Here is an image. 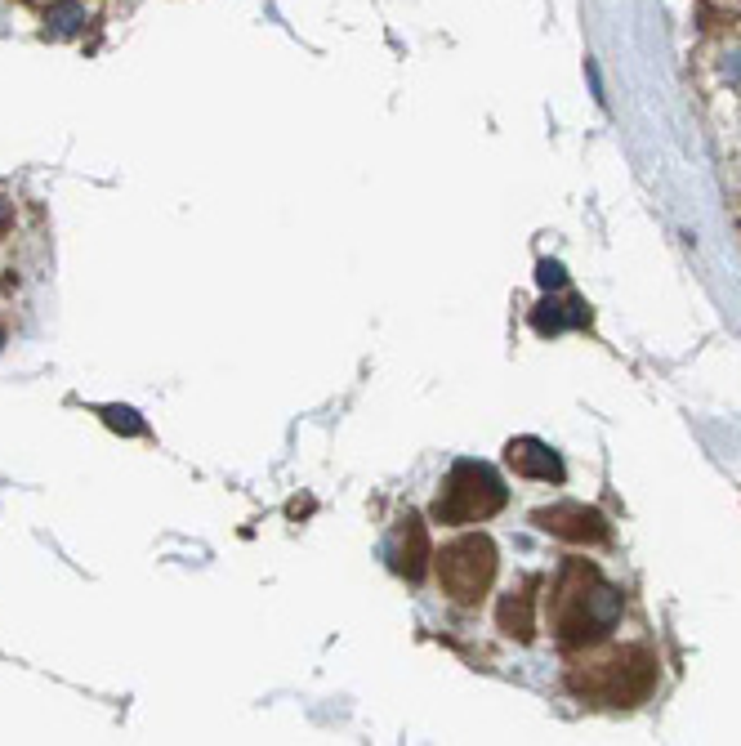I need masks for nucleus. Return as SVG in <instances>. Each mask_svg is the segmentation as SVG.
I'll use <instances>...</instances> for the list:
<instances>
[{"label":"nucleus","instance_id":"nucleus-4","mask_svg":"<svg viewBox=\"0 0 741 746\" xmlns=\"http://www.w3.org/2000/svg\"><path fill=\"white\" fill-rule=\"evenodd\" d=\"M496 568H500V554L492 537H483V532H465V537L447 541L433 554V572H438L442 595L460 608H474L492 595Z\"/></svg>","mask_w":741,"mask_h":746},{"label":"nucleus","instance_id":"nucleus-1","mask_svg":"<svg viewBox=\"0 0 741 746\" xmlns=\"http://www.w3.org/2000/svg\"><path fill=\"white\" fill-rule=\"evenodd\" d=\"M50 273V224L32 197L0 184V344L36 304Z\"/></svg>","mask_w":741,"mask_h":746},{"label":"nucleus","instance_id":"nucleus-5","mask_svg":"<svg viewBox=\"0 0 741 746\" xmlns=\"http://www.w3.org/2000/svg\"><path fill=\"white\" fill-rule=\"evenodd\" d=\"M509 487L500 483V474L483 461H456L447 474V483L433 496V523H451V528H465V523H483L492 514L505 510Z\"/></svg>","mask_w":741,"mask_h":746},{"label":"nucleus","instance_id":"nucleus-3","mask_svg":"<svg viewBox=\"0 0 741 746\" xmlns=\"http://www.w3.org/2000/svg\"><path fill=\"white\" fill-rule=\"evenodd\" d=\"M567 684H572V693L599 697L608 706H634L657 684V657L648 648H621V653L603 657V662L572 666Z\"/></svg>","mask_w":741,"mask_h":746},{"label":"nucleus","instance_id":"nucleus-9","mask_svg":"<svg viewBox=\"0 0 741 746\" xmlns=\"http://www.w3.org/2000/svg\"><path fill=\"white\" fill-rule=\"evenodd\" d=\"M500 630H505L509 639H518V644H532L536 639V595H532V586L509 590V595L500 599Z\"/></svg>","mask_w":741,"mask_h":746},{"label":"nucleus","instance_id":"nucleus-10","mask_svg":"<svg viewBox=\"0 0 741 746\" xmlns=\"http://www.w3.org/2000/svg\"><path fill=\"white\" fill-rule=\"evenodd\" d=\"M541 282H545V286H558V282H563V273H558V264H541Z\"/></svg>","mask_w":741,"mask_h":746},{"label":"nucleus","instance_id":"nucleus-8","mask_svg":"<svg viewBox=\"0 0 741 746\" xmlns=\"http://www.w3.org/2000/svg\"><path fill=\"white\" fill-rule=\"evenodd\" d=\"M429 559H433V550H429L425 523H420L416 514H407V519H402V537H398V572L407 581H420L425 568H429Z\"/></svg>","mask_w":741,"mask_h":746},{"label":"nucleus","instance_id":"nucleus-6","mask_svg":"<svg viewBox=\"0 0 741 746\" xmlns=\"http://www.w3.org/2000/svg\"><path fill=\"white\" fill-rule=\"evenodd\" d=\"M536 528L572 545H603L612 537L608 514L594 510V505H550V510L536 514Z\"/></svg>","mask_w":741,"mask_h":746},{"label":"nucleus","instance_id":"nucleus-7","mask_svg":"<svg viewBox=\"0 0 741 746\" xmlns=\"http://www.w3.org/2000/svg\"><path fill=\"white\" fill-rule=\"evenodd\" d=\"M505 461L514 474L523 478H545V483H563V461H558V452L550 443H541V438H514V443L505 447Z\"/></svg>","mask_w":741,"mask_h":746},{"label":"nucleus","instance_id":"nucleus-2","mask_svg":"<svg viewBox=\"0 0 741 746\" xmlns=\"http://www.w3.org/2000/svg\"><path fill=\"white\" fill-rule=\"evenodd\" d=\"M621 621V590L608 586L599 577V568L590 563H567L563 581L554 590V630L567 648L599 644L603 635H612V626Z\"/></svg>","mask_w":741,"mask_h":746}]
</instances>
